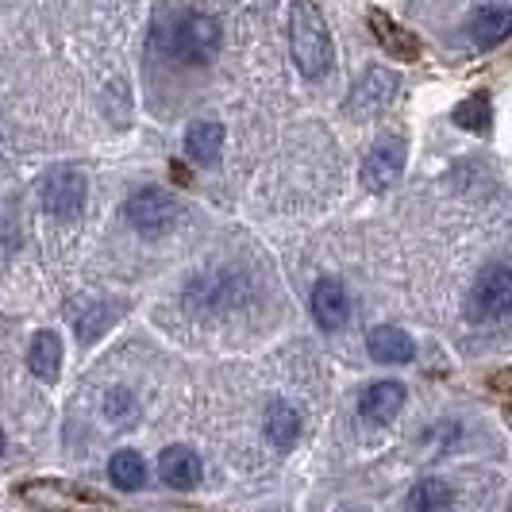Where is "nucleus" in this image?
I'll return each instance as SVG.
<instances>
[{"instance_id": "16", "label": "nucleus", "mask_w": 512, "mask_h": 512, "mask_svg": "<svg viewBox=\"0 0 512 512\" xmlns=\"http://www.w3.org/2000/svg\"><path fill=\"white\" fill-rule=\"evenodd\" d=\"M509 31H512V12L501 8V4H489V8H482V12L474 16L470 39H474L478 47H497V43L509 39Z\"/></svg>"}, {"instance_id": "19", "label": "nucleus", "mask_w": 512, "mask_h": 512, "mask_svg": "<svg viewBox=\"0 0 512 512\" xmlns=\"http://www.w3.org/2000/svg\"><path fill=\"white\" fill-rule=\"evenodd\" d=\"M451 120H455V124H459L462 131L486 135L489 124H493V112H489V97H486V93H474V97H466L462 104H455Z\"/></svg>"}, {"instance_id": "5", "label": "nucleus", "mask_w": 512, "mask_h": 512, "mask_svg": "<svg viewBox=\"0 0 512 512\" xmlns=\"http://www.w3.org/2000/svg\"><path fill=\"white\" fill-rule=\"evenodd\" d=\"M397 85H401V77L393 74V70H385V66H370V70L355 81V89L347 93L343 112H347V116H355V120H370V116H378V112L389 108V101L397 97Z\"/></svg>"}, {"instance_id": "10", "label": "nucleus", "mask_w": 512, "mask_h": 512, "mask_svg": "<svg viewBox=\"0 0 512 512\" xmlns=\"http://www.w3.org/2000/svg\"><path fill=\"white\" fill-rule=\"evenodd\" d=\"M405 409V385L401 382H374L362 389L359 416L370 424H389L397 412Z\"/></svg>"}, {"instance_id": "6", "label": "nucleus", "mask_w": 512, "mask_h": 512, "mask_svg": "<svg viewBox=\"0 0 512 512\" xmlns=\"http://www.w3.org/2000/svg\"><path fill=\"white\" fill-rule=\"evenodd\" d=\"M405 162H409L405 139H401V135H385V139H378V143L370 147L366 162H362V185H366L370 193H385L389 185L401 181Z\"/></svg>"}, {"instance_id": "15", "label": "nucleus", "mask_w": 512, "mask_h": 512, "mask_svg": "<svg viewBox=\"0 0 512 512\" xmlns=\"http://www.w3.org/2000/svg\"><path fill=\"white\" fill-rule=\"evenodd\" d=\"M220 147H224V128L216 120H193L185 128V154L201 166H212L220 158Z\"/></svg>"}, {"instance_id": "7", "label": "nucleus", "mask_w": 512, "mask_h": 512, "mask_svg": "<svg viewBox=\"0 0 512 512\" xmlns=\"http://www.w3.org/2000/svg\"><path fill=\"white\" fill-rule=\"evenodd\" d=\"M124 216H128V224L135 231H143V235H162V231L174 228V220H178V201H174L166 189H139V193L128 197Z\"/></svg>"}, {"instance_id": "18", "label": "nucleus", "mask_w": 512, "mask_h": 512, "mask_svg": "<svg viewBox=\"0 0 512 512\" xmlns=\"http://www.w3.org/2000/svg\"><path fill=\"white\" fill-rule=\"evenodd\" d=\"M108 478H112L116 489H128L131 493V489H139L147 482V462H143L139 451L124 447V451H116V455L108 459Z\"/></svg>"}, {"instance_id": "14", "label": "nucleus", "mask_w": 512, "mask_h": 512, "mask_svg": "<svg viewBox=\"0 0 512 512\" xmlns=\"http://www.w3.org/2000/svg\"><path fill=\"white\" fill-rule=\"evenodd\" d=\"M27 370L39 382H58L62 374V339L58 332H39L27 347Z\"/></svg>"}, {"instance_id": "11", "label": "nucleus", "mask_w": 512, "mask_h": 512, "mask_svg": "<svg viewBox=\"0 0 512 512\" xmlns=\"http://www.w3.org/2000/svg\"><path fill=\"white\" fill-rule=\"evenodd\" d=\"M366 351H370V359L382 362V366H405V362L416 359V343H412V335L405 328H374V332L366 335Z\"/></svg>"}, {"instance_id": "21", "label": "nucleus", "mask_w": 512, "mask_h": 512, "mask_svg": "<svg viewBox=\"0 0 512 512\" xmlns=\"http://www.w3.org/2000/svg\"><path fill=\"white\" fill-rule=\"evenodd\" d=\"M0 455H4V432H0Z\"/></svg>"}, {"instance_id": "9", "label": "nucleus", "mask_w": 512, "mask_h": 512, "mask_svg": "<svg viewBox=\"0 0 512 512\" xmlns=\"http://www.w3.org/2000/svg\"><path fill=\"white\" fill-rule=\"evenodd\" d=\"M201 470H205L201 455L193 447H185V443H174V447H166L158 455V478L170 489H193L201 482Z\"/></svg>"}, {"instance_id": "13", "label": "nucleus", "mask_w": 512, "mask_h": 512, "mask_svg": "<svg viewBox=\"0 0 512 512\" xmlns=\"http://www.w3.org/2000/svg\"><path fill=\"white\" fill-rule=\"evenodd\" d=\"M370 31L378 35V43H382L393 58H401V62H416V58H420V39L412 35L409 27L389 20L385 12H370Z\"/></svg>"}, {"instance_id": "8", "label": "nucleus", "mask_w": 512, "mask_h": 512, "mask_svg": "<svg viewBox=\"0 0 512 512\" xmlns=\"http://www.w3.org/2000/svg\"><path fill=\"white\" fill-rule=\"evenodd\" d=\"M512 308V270L493 262L486 274L474 285V301H470V312L482 316V320H501Z\"/></svg>"}, {"instance_id": "12", "label": "nucleus", "mask_w": 512, "mask_h": 512, "mask_svg": "<svg viewBox=\"0 0 512 512\" xmlns=\"http://www.w3.org/2000/svg\"><path fill=\"white\" fill-rule=\"evenodd\" d=\"M312 316H316V324L328 328V332L347 324V316H351V297H347V289L335 282V278H324V282L312 289Z\"/></svg>"}, {"instance_id": "2", "label": "nucleus", "mask_w": 512, "mask_h": 512, "mask_svg": "<svg viewBox=\"0 0 512 512\" xmlns=\"http://www.w3.org/2000/svg\"><path fill=\"white\" fill-rule=\"evenodd\" d=\"M220 24L205 12H178L170 24L158 31V43L170 58L185 66H205L220 51Z\"/></svg>"}, {"instance_id": "3", "label": "nucleus", "mask_w": 512, "mask_h": 512, "mask_svg": "<svg viewBox=\"0 0 512 512\" xmlns=\"http://www.w3.org/2000/svg\"><path fill=\"white\" fill-rule=\"evenodd\" d=\"M16 497L35 512H116L93 489H81L66 478H27L16 486Z\"/></svg>"}, {"instance_id": "4", "label": "nucleus", "mask_w": 512, "mask_h": 512, "mask_svg": "<svg viewBox=\"0 0 512 512\" xmlns=\"http://www.w3.org/2000/svg\"><path fill=\"white\" fill-rule=\"evenodd\" d=\"M85 193H89V181H85L81 166H74V162L51 166V174L39 181L43 208L51 212L54 220H74V216H81V208H85Z\"/></svg>"}, {"instance_id": "20", "label": "nucleus", "mask_w": 512, "mask_h": 512, "mask_svg": "<svg viewBox=\"0 0 512 512\" xmlns=\"http://www.w3.org/2000/svg\"><path fill=\"white\" fill-rule=\"evenodd\" d=\"M451 505V486L439 478H424L409 489V512H439Z\"/></svg>"}, {"instance_id": "17", "label": "nucleus", "mask_w": 512, "mask_h": 512, "mask_svg": "<svg viewBox=\"0 0 512 512\" xmlns=\"http://www.w3.org/2000/svg\"><path fill=\"white\" fill-rule=\"evenodd\" d=\"M266 439L278 447V451H289L297 439H301V412L285 401H274L266 409Z\"/></svg>"}, {"instance_id": "1", "label": "nucleus", "mask_w": 512, "mask_h": 512, "mask_svg": "<svg viewBox=\"0 0 512 512\" xmlns=\"http://www.w3.org/2000/svg\"><path fill=\"white\" fill-rule=\"evenodd\" d=\"M289 54H293V66L308 81H320L332 70V31H328L324 12L312 0H293L289 4Z\"/></svg>"}]
</instances>
